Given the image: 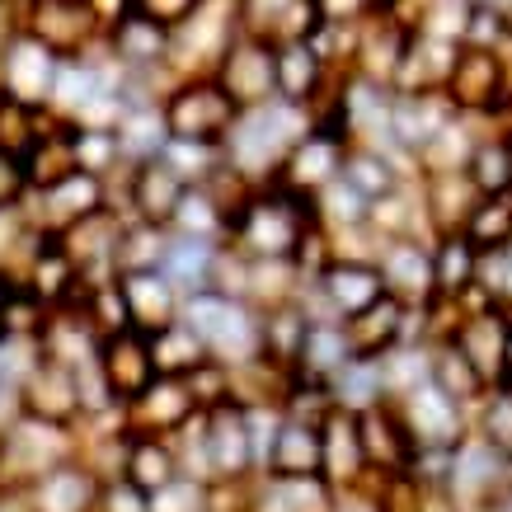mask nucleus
<instances>
[{
    "label": "nucleus",
    "mask_w": 512,
    "mask_h": 512,
    "mask_svg": "<svg viewBox=\"0 0 512 512\" xmlns=\"http://www.w3.org/2000/svg\"><path fill=\"white\" fill-rule=\"evenodd\" d=\"M315 127V109L292 104V99H268L254 109H240L235 127L221 141V156L235 174H245L249 184H273L282 160L292 156V146Z\"/></svg>",
    "instance_id": "1"
},
{
    "label": "nucleus",
    "mask_w": 512,
    "mask_h": 512,
    "mask_svg": "<svg viewBox=\"0 0 512 512\" xmlns=\"http://www.w3.org/2000/svg\"><path fill=\"white\" fill-rule=\"evenodd\" d=\"M315 198L296 193L287 184H259L231 212L226 245H235L249 259H292L301 235L315 226Z\"/></svg>",
    "instance_id": "2"
},
{
    "label": "nucleus",
    "mask_w": 512,
    "mask_h": 512,
    "mask_svg": "<svg viewBox=\"0 0 512 512\" xmlns=\"http://www.w3.org/2000/svg\"><path fill=\"white\" fill-rule=\"evenodd\" d=\"M184 320L202 334L207 353L226 367H249L264 357V311L249 296L202 287L184 296Z\"/></svg>",
    "instance_id": "3"
},
{
    "label": "nucleus",
    "mask_w": 512,
    "mask_h": 512,
    "mask_svg": "<svg viewBox=\"0 0 512 512\" xmlns=\"http://www.w3.org/2000/svg\"><path fill=\"white\" fill-rule=\"evenodd\" d=\"M165 109V123H170V137L179 141H207V146H221L226 132L240 118V104L231 99V90L221 85L212 71H198V76H179L160 99Z\"/></svg>",
    "instance_id": "4"
},
{
    "label": "nucleus",
    "mask_w": 512,
    "mask_h": 512,
    "mask_svg": "<svg viewBox=\"0 0 512 512\" xmlns=\"http://www.w3.org/2000/svg\"><path fill=\"white\" fill-rule=\"evenodd\" d=\"M80 451V433L76 428H62V423L47 419H24L0 437V484L10 489H33L47 470H57L62 461H71Z\"/></svg>",
    "instance_id": "5"
},
{
    "label": "nucleus",
    "mask_w": 512,
    "mask_h": 512,
    "mask_svg": "<svg viewBox=\"0 0 512 512\" xmlns=\"http://www.w3.org/2000/svg\"><path fill=\"white\" fill-rule=\"evenodd\" d=\"M381 296H386V282H381L376 259L339 254L320 278L301 287V306L311 311V320H348V315L367 311Z\"/></svg>",
    "instance_id": "6"
},
{
    "label": "nucleus",
    "mask_w": 512,
    "mask_h": 512,
    "mask_svg": "<svg viewBox=\"0 0 512 512\" xmlns=\"http://www.w3.org/2000/svg\"><path fill=\"white\" fill-rule=\"evenodd\" d=\"M442 90H447V99L461 113H475V118H489V123H498V118L512 109L508 76H503V62H498L494 47L461 43Z\"/></svg>",
    "instance_id": "7"
},
{
    "label": "nucleus",
    "mask_w": 512,
    "mask_h": 512,
    "mask_svg": "<svg viewBox=\"0 0 512 512\" xmlns=\"http://www.w3.org/2000/svg\"><path fill=\"white\" fill-rule=\"evenodd\" d=\"M29 33L57 57H85L104 47L109 15L99 10V0H29Z\"/></svg>",
    "instance_id": "8"
},
{
    "label": "nucleus",
    "mask_w": 512,
    "mask_h": 512,
    "mask_svg": "<svg viewBox=\"0 0 512 512\" xmlns=\"http://www.w3.org/2000/svg\"><path fill=\"white\" fill-rule=\"evenodd\" d=\"M348 146H353V137L339 127V118L315 113V127L292 146V156L282 160V170L273 184H287V188H296V193H311L315 198L320 188H329L343 174Z\"/></svg>",
    "instance_id": "9"
},
{
    "label": "nucleus",
    "mask_w": 512,
    "mask_h": 512,
    "mask_svg": "<svg viewBox=\"0 0 512 512\" xmlns=\"http://www.w3.org/2000/svg\"><path fill=\"white\" fill-rule=\"evenodd\" d=\"M207 461H212V484H249L259 475V442L240 400L207 409Z\"/></svg>",
    "instance_id": "10"
},
{
    "label": "nucleus",
    "mask_w": 512,
    "mask_h": 512,
    "mask_svg": "<svg viewBox=\"0 0 512 512\" xmlns=\"http://www.w3.org/2000/svg\"><path fill=\"white\" fill-rule=\"evenodd\" d=\"M212 76L231 90V99L240 109L268 104V99H278V43L240 29L231 38V47L221 52V62Z\"/></svg>",
    "instance_id": "11"
},
{
    "label": "nucleus",
    "mask_w": 512,
    "mask_h": 512,
    "mask_svg": "<svg viewBox=\"0 0 512 512\" xmlns=\"http://www.w3.org/2000/svg\"><path fill=\"white\" fill-rule=\"evenodd\" d=\"M118 207H123L127 217L137 221H151V226H174V212H179V202L188 193V179L174 170L165 156H151L141 160V165H127L118 174Z\"/></svg>",
    "instance_id": "12"
},
{
    "label": "nucleus",
    "mask_w": 512,
    "mask_h": 512,
    "mask_svg": "<svg viewBox=\"0 0 512 512\" xmlns=\"http://www.w3.org/2000/svg\"><path fill=\"white\" fill-rule=\"evenodd\" d=\"M390 404H395V414L404 419V428H409V437H414L419 447H456V442L470 433V423H466L470 409L456 400V395H447L433 376L419 381L414 390L395 395Z\"/></svg>",
    "instance_id": "13"
},
{
    "label": "nucleus",
    "mask_w": 512,
    "mask_h": 512,
    "mask_svg": "<svg viewBox=\"0 0 512 512\" xmlns=\"http://www.w3.org/2000/svg\"><path fill=\"white\" fill-rule=\"evenodd\" d=\"M109 202H113V179L90 174V170H71V174H62L57 184L29 193L24 212H29V221L43 226V231H66V226H76L80 217H90V212L109 207Z\"/></svg>",
    "instance_id": "14"
},
{
    "label": "nucleus",
    "mask_w": 512,
    "mask_h": 512,
    "mask_svg": "<svg viewBox=\"0 0 512 512\" xmlns=\"http://www.w3.org/2000/svg\"><path fill=\"white\" fill-rule=\"evenodd\" d=\"M376 268L390 296L404 306H428L437 296V268H433V235H386L376 245Z\"/></svg>",
    "instance_id": "15"
},
{
    "label": "nucleus",
    "mask_w": 512,
    "mask_h": 512,
    "mask_svg": "<svg viewBox=\"0 0 512 512\" xmlns=\"http://www.w3.org/2000/svg\"><path fill=\"white\" fill-rule=\"evenodd\" d=\"M104 52H109L123 71H174V29L127 5L123 15L109 19ZM174 76H179V71H174Z\"/></svg>",
    "instance_id": "16"
},
{
    "label": "nucleus",
    "mask_w": 512,
    "mask_h": 512,
    "mask_svg": "<svg viewBox=\"0 0 512 512\" xmlns=\"http://www.w3.org/2000/svg\"><path fill=\"white\" fill-rule=\"evenodd\" d=\"M99 372H104L113 400L123 404V409L132 400H141L146 390L156 386V376H160L156 353H151V334L137 329V325L104 334V343H99Z\"/></svg>",
    "instance_id": "17"
},
{
    "label": "nucleus",
    "mask_w": 512,
    "mask_h": 512,
    "mask_svg": "<svg viewBox=\"0 0 512 512\" xmlns=\"http://www.w3.org/2000/svg\"><path fill=\"white\" fill-rule=\"evenodd\" d=\"M451 339L475 362V372H480L489 386H503V381H508L512 306L494 301V306H480V311H461V325L451 329Z\"/></svg>",
    "instance_id": "18"
},
{
    "label": "nucleus",
    "mask_w": 512,
    "mask_h": 512,
    "mask_svg": "<svg viewBox=\"0 0 512 512\" xmlns=\"http://www.w3.org/2000/svg\"><path fill=\"white\" fill-rule=\"evenodd\" d=\"M57 71H62V57L43 43V38H15V43L0 52V90L33 104V109H47L52 104V85H57Z\"/></svg>",
    "instance_id": "19"
},
{
    "label": "nucleus",
    "mask_w": 512,
    "mask_h": 512,
    "mask_svg": "<svg viewBox=\"0 0 512 512\" xmlns=\"http://www.w3.org/2000/svg\"><path fill=\"white\" fill-rule=\"evenodd\" d=\"M24 409L33 419L62 423V428H80L85 423V400H80V372L66 367L57 357H43L38 372L24 381Z\"/></svg>",
    "instance_id": "20"
},
{
    "label": "nucleus",
    "mask_w": 512,
    "mask_h": 512,
    "mask_svg": "<svg viewBox=\"0 0 512 512\" xmlns=\"http://www.w3.org/2000/svg\"><path fill=\"white\" fill-rule=\"evenodd\" d=\"M320 423L282 409V423H278V433H273V447H268V456H264V475H273V480L325 475V433H320Z\"/></svg>",
    "instance_id": "21"
},
{
    "label": "nucleus",
    "mask_w": 512,
    "mask_h": 512,
    "mask_svg": "<svg viewBox=\"0 0 512 512\" xmlns=\"http://www.w3.org/2000/svg\"><path fill=\"white\" fill-rule=\"evenodd\" d=\"M339 85V71L315 52L311 38H292V43H278V99H292V104H306V109H320Z\"/></svg>",
    "instance_id": "22"
},
{
    "label": "nucleus",
    "mask_w": 512,
    "mask_h": 512,
    "mask_svg": "<svg viewBox=\"0 0 512 512\" xmlns=\"http://www.w3.org/2000/svg\"><path fill=\"white\" fill-rule=\"evenodd\" d=\"M198 409L202 404L188 386V376H156V386L127 404V428H137V433H179Z\"/></svg>",
    "instance_id": "23"
},
{
    "label": "nucleus",
    "mask_w": 512,
    "mask_h": 512,
    "mask_svg": "<svg viewBox=\"0 0 512 512\" xmlns=\"http://www.w3.org/2000/svg\"><path fill=\"white\" fill-rule=\"evenodd\" d=\"M357 423H362V447H367V466H372L376 475H409L419 442L409 437L404 419L395 414V404H390V400L376 404V409H367V414H357Z\"/></svg>",
    "instance_id": "24"
},
{
    "label": "nucleus",
    "mask_w": 512,
    "mask_h": 512,
    "mask_svg": "<svg viewBox=\"0 0 512 512\" xmlns=\"http://www.w3.org/2000/svg\"><path fill=\"white\" fill-rule=\"evenodd\" d=\"M320 433H325V480L334 489H353L372 475L367 466V447H362V423H357L353 409H329L325 423H320Z\"/></svg>",
    "instance_id": "25"
},
{
    "label": "nucleus",
    "mask_w": 512,
    "mask_h": 512,
    "mask_svg": "<svg viewBox=\"0 0 512 512\" xmlns=\"http://www.w3.org/2000/svg\"><path fill=\"white\" fill-rule=\"evenodd\" d=\"M235 10H240V29L259 33L268 43L311 38L320 29V5L315 0H235Z\"/></svg>",
    "instance_id": "26"
},
{
    "label": "nucleus",
    "mask_w": 512,
    "mask_h": 512,
    "mask_svg": "<svg viewBox=\"0 0 512 512\" xmlns=\"http://www.w3.org/2000/svg\"><path fill=\"white\" fill-rule=\"evenodd\" d=\"M29 494H33V512H99L104 480L80 456H71L57 470H47Z\"/></svg>",
    "instance_id": "27"
},
{
    "label": "nucleus",
    "mask_w": 512,
    "mask_h": 512,
    "mask_svg": "<svg viewBox=\"0 0 512 512\" xmlns=\"http://www.w3.org/2000/svg\"><path fill=\"white\" fill-rule=\"evenodd\" d=\"M123 282V296H127V311H132V325L156 334L165 329L170 320L184 315V292L174 287L160 268H137V273H118Z\"/></svg>",
    "instance_id": "28"
},
{
    "label": "nucleus",
    "mask_w": 512,
    "mask_h": 512,
    "mask_svg": "<svg viewBox=\"0 0 512 512\" xmlns=\"http://www.w3.org/2000/svg\"><path fill=\"white\" fill-rule=\"evenodd\" d=\"M221 249L226 240H207V235H184L170 231V245H165V259H160V273L179 287V292H202V287H217V268H221Z\"/></svg>",
    "instance_id": "29"
},
{
    "label": "nucleus",
    "mask_w": 512,
    "mask_h": 512,
    "mask_svg": "<svg viewBox=\"0 0 512 512\" xmlns=\"http://www.w3.org/2000/svg\"><path fill=\"white\" fill-rule=\"evenodd\" d=\"M353 357L357 353H353V339H348L343 320H311L306 339H301V353H296L292 376H296V381L329 386V381H334V376H339Z\"/></svg>",
    "instance_id": "30"
},
{
    "label": "nucleus",
    "mask_w": 512,
    "mask_h": 512,
    "mask_svg": "<svg viewBox=\"0 0 512 512\" xmlns=\"http://www.w3.org/2000/svg\"><path fill=\"white\" fill-rule=\"evenodd\" d=\"M419 193H423V212H428V231H461L470 217V207L480 202V188L470 184L466 170H437L419 174Z\"/></svg>",
    "instance_id": "31"
},
{
    "label": "nucleus",
    "mask_w": 512,
    "mask_h": 512,
    "mask_svg": "<svg viewBox=\"0 0 512 512\" xmlns=\"http://www.w3.org/2000/svg\"><path fill=\"white\" fill-rule=\"evenodd\" d=\"M343 329H348L357 357H386L390 348H400L404 334H409V306H404L400 296L386 292L381 301H372L367 311L348 315Z\"/></svg>",
    "instance_id": "32"
},
{
    "label": "nucleus",
    "mask_w": 512,
    "mask_h": 512,
    "mask_svg": "<svg viewBox=\"0 0 512 512\" xmlns=\"http://www.w3.org/2000/svg\"><path fill=\"white\" fill-rule=\"evenodd\" d=\"M123 475L132 484H141L146 494H156L160 484H170L174 475H184V466H179V451H174V437L170 433H137V428H132Z\"/></svg>",
    "instance_id": "33"
},
{
    "label": "nucleus",
    "mask_w": 512,
    "mask_h": 512,
    "mask_svg": "<svg viewBox=\"0 0 512 512\" xmlns=\"http://www.w3.org/2000/svg\"><path fill=\"white\" fill-rule=\"evenodd\" d=\"M433 268H437V296H461L480 282V249L470 245L466 231H442L433 235Z\"/></svg>",
    "instance_id": "34"
},
{
    "label": "nucleus",
    "mask_w": 512,
    "mask_h": 512,
    "mask_svg": "<svg viewBox=\"0 0 512 512\" xmlns=\"http://www.w3.org/2000/svg\"><path fill=\"white\" fill-rule=\"evenodd\" d=\"M329 395H334L339 409H353V414H367L376 404H386L390 390H386V367H381V357H353V362L329 381Z\"/></svg>",
    "instance_id": "35"
},
{
    "label": "nucleus",
    "mask_w": 512,
    "mask_h": 512,
    "mask_svg": "<svg viewBox=\"0 0 512 512\" xmlns=\"http://www.w3.org/2000/svg\"><path fill=\"white\" fill-rule=\"evenodd\" d=\"M151 353H156L160 376H188V372H198L202 362L212 357L207 353V343H202V334L188 325L184 315L151 334Z\"/></svg>",
    "instance_id": "36"
},
{
    "label": "nucleus",
    "mask_w": 512,
    "mask_h": 512,
    "mask_svg": "<svg viewBox=\"0 0 512 512\" xmlns=\"http://www.w3.org/2000/svg\"><path fill=\"white\" fill-rule=\"evenodd\" d=\"M466 174L470 184L480 188V193H508L512 188V141H508V127L489 123L480 141H475V151L466 160Z\"/></svg>",
    "instance_id": "37"
},
{
    "label": "nucleus",
    "mask_w": 512,
    "mask_h": 512,
    "mask_svg": "<svg viewBox=\"0 0 512 512\" xmlns=\"http://www.w3.org/2000/svg\"><path fill=\"white\" fill-rule=\"evenodd\" d=\"M118 141H123V160L127 165H141V160L160 156L170 146V123H165V109L160 104H137L118 118Z\"/></svg>",
    "instance_id": "38"
},
{
    "label": "nucleus",
    "mask_w": 512,
    "mask_h": 512,
    "mask_svg": "<svg viewBox=\"0 0 512 512\" xmlns=\"http://www.w3.org/2000/svg\"><path fill=\"white\" fill-rule=\"evenodd\" d=\"M433 381L447 390V395H456L466 409H475V404L489 395V381H484V376L475 372V362L456 348V339L433 343Z\"/></svg>",
    "instance_id": "39"
},
{
    "label": "nucleus",
    "mask_w": 512,
    "mask_h": 512,
    "mask_svg": "<svg viewBox=\"0 0 512 512\" xmlns=\"http://www.w3.org/2000/svg\"><path fill=\"white\" fill-rule=\"evenodd\" d=\"M461 231L470 235V245L480 249V254L512 249V188L508 193H480V202L470 207Z\"/></svg>",
    "instance_id": "40"
},
{
    "label": "nucleus",
    "mask_w": 512,
    "mask_h": 512,
    "mask_svg": "<svg viewBox=\"0 0 512 512\" xmlns=\"http://www.w3.org/2000/svg\"><path fill=\"white\" fill-rule=\"evenodd\" d=\"M170 231L207 235V240H226V231H231V207L217 198V188L188 184V193H184V202H179V212H174Z\"/></svg>",
    "instance_id": "41"
},
{
    "label": "nucleus",
    "mask_w": 512,
    "mask_h": 512,
    "mask_svg": "<svg viewBox=\"0 0 512 512\" xmlns=\"http://www.w3.org/2000/svg\"><path fill=\"white\" fill-rule=\"evenodd\" d=\"M47 123H52L47 109H33V104H24V99L0 90V151H10V156L24 160L33 146H38V137L47 132Z\"/></svg>",
    "instance_id": "42"
},
{
    "label": "nucleus",
    "mask_w": 512,
    "mask_h": 512,
    "mask_svg": "<svg viewBox=\"0 0 512 512\" xmlns=\"http://www.w3.org/2000/svg\"><path fill=\"white\" fill-rule=\"evenodd\" d=\"M71 146H76V165L90 174H104V179H118L127 170L123 160V141H118V127H85L71 123Z\"/></svg>",
    "instance_id": "43"
},
{
    "label": "nucleus",
    "mask_w": 512,
    "mask_h": 512,
    "mask_svg": "<svg viewBox=\"0 0 512 512\" xmlns=\"http://www.w3.org/2000/svg\"><path fill=\"white\" fill-rule=\"evenodd\" d=\"M170 245V226H151V221L127 217L123 240H118V273H137V268H160Z\"/></svg>",
    "instance_id": "44"
},
{
    "label": "nucleus",
    "mask_w": 512,
    "mask_h": 512,
    "mask_svg": "<svg viewBox=\"0 0 512 512\" xmlns=\"http://www.w3.org/2000/svg\"><path fill=\"white\" fill-rule=\"evenodd\" d=\"M151 512H217V484L198 475H174L151 494Z\"/></svg>",
    "instance_id": "45"
},
{
    "label": "nucleus",
    "mask_w": 512,
    "mask_h": 512,
    "mask_svg": "<svg viewBox=\"0 0 512 512\" xmlns=\"http://www.w3.org/2000/svg\"><path fill=\"white\" fill-rule=\"evenodd\" d=\"M475 433L512 456V386H489V395L475 404Z\"/></svg>",
    "instance_id": "46"
},
{
    "label": "nucleus",
    "mask_w": 512,
    "mask_h": 512,
    "mask_svg": "<svg viewBox=\"0 0 512 512\" xmlns=\"http://www.w3.org/2000/svg\"><path fill=\"white\" fill-rule=\"evenodd\" d=\"M43 357L47 353H43V339H38V334H15V329H5V334H0V381L24 390V381L38 372Z\"/></svg>",
    "instance_id": "47"
},
{
    "label": "nucleus",
    "mask_w": 512,
    "mask_h": 512,
    "mask_svg": "<svg viewBox=\"0 0 512 512\" xmlns=\"http://www.w3.org/2000/svg\"><path fill=\"white\" fill-rule=\"evenodd\" d=\"M29 170H24V160L10 156V151H0V212H15L29 202Z\"/></svg>",
    "instance_id": "48"
},
{
    "label": "nucleus",
    "mask_w": 512,
    "mask_h": 512,
    "mask_svg": "<svg viewBox=\"0 0 512 512\" xmlns=\"http://www.w3.org/2000/svg\"><path fill=\"white\" fill-rule=\"evenodd\" d=\"M99 512H151V494L141 484H132L127 475H118V480H104Z\"/></svg>",
    "instance_id": "49"
},
{
    "label": "nucleus",
    "mask_w": 512,
    "mask_h": 512,
    "mask_svg": "<svg viewBox=\"0 0 512 512\" xmlns=\"http://www.w3.org/2000/svg\"><path fill=\"white\" fill-rule=\"evenodd\" d=\"M315 5H320V24H367L386 10V0H315Z\"/></svg>",
    "instance_id": "50"
},
{
    "label": "nucleus",
    "mask_w": 512,
    "mask_h": 512,
    "mask_svg": "<svg viewBox=\"0 0 512 512\" xmlns=\"http://www.w3.org/2000/svg\"><path fill=\"white\" fill-rule=\"evenodd\" d=\"M127 5H132V10H141V15L160 19V24H170V29H179L184 19L198 15L202 0H127Z\"/></svg>",
    "instance_id": "51"
},
{
    "label": "nucleus",
    "mask_w": 512,
    "mask_h": 512,
    "mask_svg": "<svg viewBox=\"0 0 512 512\" xmlns=\"http://www.w3.org/2000/svg\"><path fill=\"white\" fill-rule=\"evenodd\" d=\"M29 33V0H0V52Z\"/></svg>",
    "instance_id": "52"
},
{
    "label": "nucleus",
    "mask_w": 512,
    "mask_h": 512,
    "mask_svg": "<svg viewBox=\"0 0 512 512\" xmlns=\"http://www.w3.org/2000/svg\"><path fill=\"white\" fill-rule=\"evenodd\" d=\"M0 512H33V494L29 489H10V484H0Z\"/></svg>",
    "instance_id": "53"
},
{
    "label": "nucleus",
    "mask_w": 512,
    "mask_h": 512,
    "mask_svg": "<svg viewBox=\"0 0 512 512\" xmlns=\"http://www.w3.org/2000/svg\"><path fill=\"white\" fill-rule=\"evenodd\" d=\"M503 386H512V339H508V381Z\"/></svg>",
    "instance_id": "54"
},
{
    "label": "nucleus",
    "mask_w": 512,
    "mask_h": 512,
    "mask_svg": "<svg viewBox=\"0 0 512 512\" xmlns=\"http://www.w3.org/2000/svg\"><path fill=\"white\" fill-rule=\"evenodd\" d=\"M503 10H508V15H512V0H503Z\"/></svg>",
    "instance_id": "55"
},
{
    "label": "nucleus",
    "mask_w": 512,
    "mask_h": 512,
    "mask_svg": "<svg viewBox=\"0 0 512 512\" xmlns=\"http://www.w3.org/2000/svg\"><path fill=\"white\" fill-rule=\"evenodd\" d=\"M0 334H5V320H0Z\"/></svg>",
    "instance_id": "56"
},
{
    "label": "nucleus",
    "mask_w": 512,
    "mask_h": 512,
    "mask_svg": "<svg viewBox=\"0 0 512 512\" xmlns=\"http://www.w3.org/2000/svg\"><path fill=\"white\" fill-rule=\"evenodd\" d=\"M508 141H512V127H508Z\"/></svg>",
    "instance_id": "57"
}]
</instances>
